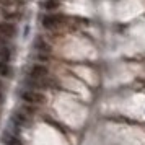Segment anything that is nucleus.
Masks as SVG:
<instances>
[{
    "label": "nucleus",
    "mask_w": 145,
    "mask_h": 145,
    "mask_svg": "<svg viewBox=\"0 0 145 145\" xmlns=\"http://www.w3.org/2000/svg\"><path fill=\"white\" fill-rule=\"evenodd\" d=\"M21 99L28 103V105H39L46 101V96L41 91H34V90H25L21 91Z\"/></svg>",
    "instance_id": "f257e3e1"
},
{
    "label": "nucleus",
    "mask_w": 145,
    "mask_h": 145,
    "mask_svg": "<svg viewBox=\"0 0 145 145\" xmlns=\"http://www.w3.org/2000/svg\"><path fill=\"white\" fill-rule=\"evenodd\" d=\"M47 69L44 65H33L31 72H29V77H31V83H41L42 80L47 78Z\"/></svg>",
    "instance_id": "f03ea898"
},
{
    "label": "nucleus",
    "mask_w": 145,
    "mask_h": 145,
    "mask_svg": "<svg viewBox=\"0 0 145 145\" xmlns=\"http://www.w3.org/2000/svg\"><path fill=\"white\" fill-rule=\"evenodd\" d=\"M34 46H36V49H38V59L46 60L47 57H49V54H51V46H49L44 39L38 38L36 42H34Z\"/></svg>",
    "instance_id": "7ed1b4c3"
},
{
    "label": "nucleus",
    "mask_w": 145,
    "mask_h": 145,
    "mask_svg": "<svg viewBox=\"0 0 145 145\" xmlns=\"http://www.w3.org/2000/svg\"><path fill=\"white\" fill-rule=\"evenodd\" d=\"M64 21V16H59V15H46L42 18V26L47 28V29H54V28H59Z\"/></svg>",
    "instance_id": "20e7f679"
},
{
    "label": "nucleus",
    "mask_w": 145,
    "mask_h": 145,
    "mask_svg": "<svg viewBox=\"0 0 145 145\" xmlns=\"http://www.w3.org/2000/svg\"><path fill=\"white\" fill-rule=\"evenodd\" d=\"M0 34L5 38H12L15 34V26L12 23H0Z\"/></svg>",
    "instance_id": "39448f33"
},
{
    "label": "nucleus",
    "mask_w": 145,
    "mask_h": 145,
    "mask_svg": "<svg viewBox=\"0 0 145 145\" xmlns=\"http://www.w3.org/2000/svg\"><path fill=\"white\" fill-rule=\"evenodd\" d=\"M3 144H7V145H21V142L7 132V134H3Z\"/></svg>",
    "instance_id": "423d86ee"
},
{
    "label": "nucleus",
    "mask_w": 145,
    "mask_h": 145,
    "mask_svg": "<svg viewBox=\"0 0 145 145\" xmlns=\"http://www.w3.org/2000/svg\"><path fill=\"white\" fill-rule=\"evenodd\" d=\"M12 73V69L8 65V62H0V75L2 77H10Z\"/></svg>",
    "instance_id": "0eeeda50"
},
{
    "label": "nucleus",
    "mask_w": 145,
    "mask_h": 145,
    "mask_svg": "<svg viewBox=\"0 0 145 145\" xmlns=\"http://www.w3.org/2000/svg\"><path fill=\"white\" fill-rule=\"evenodd\" d=\"M60 7V0H47L44 3V8L46 10H57Z\"/></svg>",
    "instance_id": "6e6552de"
},
{
    "label": "nucleus",
    "mask_w": 145,
    "mask_h": 145,
    "mask_svg": "<svg viewBox=\"0 0 145 145\" xmlns=\"http://www.w3.org/2000/svg\"><path fill=\"white\" fill-rule=\"evenodd\" d=\"M8 60H10V49L0 47V62H8Z\"/></svg>",
    "instance_id": "1a4fd4ad"
},
{
    "label": "nucleus",
    "mask_w": 145,
    "mask_h": 145,
    "mask_svg": "<svg viewBox=\"0 0 145 145\" xmlns=\"http://www.w3.org/2000/svg\"><path fill=\"white\" fill-rule=\"evenodd\" d=\"M3 101V95H2V91H0V103Z\"/></svg>",
    "instance_id": "9d476101"
}]
</instances>
